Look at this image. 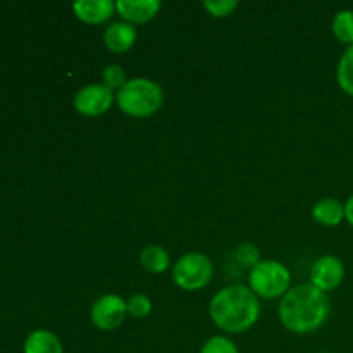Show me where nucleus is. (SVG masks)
<instances>
[{"mask_svg": "<svg viewBox=\"0 0 353 353\" xmlns=\"http://www.w3.org/2000/svg\"><path fill=\"white\" fill-rule=\"evenodd\" d=\"M331 312L330 299L310 283L290 288L279 303L283 326L295 334H309L324 326Z\"/></svg>", "mask_w": 353, "mask_h": 353, "instance_id": "f257e3e1", "label": "nucleus"}, {"mask_svg": "<svg viewBox=\"0 0 353 353\" xmlns=\"http://www.w3.org/2000/svg\"><path fill=\"white\" fill-rule=\"evenodd\" d=\"M209 314L219 330L231 334H240L257 323L261 316V303L250 288L234 285L216 293L210 302Z\"/></svg>", "mask_w": 353, "mask_h": 353, "instance_id": "f03ea898", "label": "nucleus"}, {"mask_svg": "<svg viewBox=\"0 0 353 353\" xmlns=\"http://www.w3.org/2000/svg\"><path fill=\"white\" fill-rule=\"evenodd\" d=\"M116 102L124 114L131 117H150L164 103L161 85L147 78L130 79L116 93Z\"/></svg>", "mask_w": 353, "mask_h": 353, "instance_id": "7ed1b4c3", "label": "nucleus"}, {"mask_svg": "<svg viewBox=\"0 0 353 353\" xmlns=\"http://www.w3.org/2000/svg\"><path fill=\"white\" fill-rule=\"evenodd\" d=\"M250 290L262 299H278L290 292L292 272L278 261H261L250 271Z\"/></svg>", "mask_w": 353, "mask_h": 353, "instance_id": "20e7f679", "label": "nucleus"}, {"mask_svg": "<svg viewBox=\"0 0 353 353\" xmlns=\"http://www.w3.org/2000/svg\"><path fill=\"white\" fill-rule=\"evenodd\" d=\"M214 276V264L207 255L185 254L172 268V281L185 292H199L205 288Z\"/></svg>", "mask_w": 353, "mask_h": 353, "instance_id": "39448f33", "label": "nucleus"}, {"mask_svg": "<svg viewBox=\"0 0 353 353\" xmlns=\"http://www.w3.org/2000/svg\"><path fill=\"white\" fill-rule=\"evenodd\" d=\"M126 302L119 295H103L93 303L90 319L100 331H114L126 319Z\"/></svg>", "mask_w": 353, "mask_h": 353, "instance_id": "423d86ee", "label": "nucleus"}, {"mask_svg": "<svg viewBox=\"0 0 353 353\" xmlns=\"http://www.w3.org/2000/svg\"><path fill=\"white\" fill-rule=\"evenodd\" d=\"M116 95L105 85H86L74 95V109L81 116L97 117L112 107Z\"/></svg>", "mask_w": 353, "mask_h": 353, "instance_id": "0eeeda50", "label": "nucleus"}, {"mask_svg": "<svg viewBox=\"0 0 353 353\" xmlns=\"http://www.w3.org/2000/svg\"><path fill=\"white\" fill-rule=\"evenodd\" d=\"M345 279V265L334 255H324L314 262L310 269V285L327 293L336 290Z\"/></svg>", "mask_w": 353, "mask_h": 353, "instance_id": "6e6552de", "label": "nucleus"}, {"mask_svg": "<svg viewBox=\"0 0 353 353\" xmlns=\"http://www.w3.org/2000/svg\"><path fill=\"white\" fill-rule=\"evenodd\" d=\"M161 9L159 0H117L116 10L123 17L124 23L143 24L155 17Z\"/></svg>", "mask_w": 353, "mask_h": 353, "instance_id": "1a4fd4ad", "label": "nucleus"}, {"mask_svg": "<svg viewBox=\"0 0 353 353\" xmlns=\"http://www.w3.org/2000/svg\"><path fill=\"white\" fill-rule=\"evenodd\" d=\"M116 3L112 0H78L72 3L76 17L83 23L102 24L112 16Z\"/></svg>", "mask_w": 353, "mask_h": 353, "instance_id": "9d476101", "label": "nucleus"}, {"mask_svg": "<svg viewBox=\"0 0 353 353\" xmlns=\"http://www.w3.org/2000/svg\"><path fill=\"white\" fill-rule=\"evenodd\" d=\"M134 41H137V28L124 21L110 24L103 33V43L116 54L128 52L134 45Z\"/></svg>", "mask_w": 353, "mask_h": 353, "instance_id": "9b49d317", "label": "nucleus"}, {"mask_svg": "<svg viewBox=\"0 0 353 353\" xmlns=\"http://www.w3.org/2000/svg\"><path fill=\"white\" fill-rule=\"evenodd\" d=\"M312 217L321 226L334 228L345 219V205L336 199H323L312 207Z\"/></svg>", "mask_w": 353, "mask_h": 353, "instance_id": "f8f14e48", "label": "nucleus"}, {"mask_svg": "<svg viewBox=\"0 0 353 353\" xmlns=\"http://www.w3.org/2000/svg\"><path fill=\"white\" fill-rule=\"evenodd\" d=\"M24 353H64L61 340L52 331L37 330L28 334Z\"/></svg>", "mask_w": 353, "mask_h": 353, "instance_id": "ddd939ff", "label": "nucleus"}, {"mask_svg": "<svg viewBox=\"0 0 353 353\" xmlns=\"http://www.w3.org/2000/svg\"><path fill=\"white\" fill-rule=\"evenodd\" d=\"M169 254L159 245H148L140 254V264L152 274H162L169 268Z\"/></svg>", "mask_w": 353, "mask_h": 353, "instance_id": "4468645a", "label": "nucleus"}, {"mask_svg": "<svg viewBox=\"0 0 353 353\" xmlns=\"http://www.w3.org/2000/svg\"><path fill=\"white\" fill-rule=\"evenodd\" d=\"M334 38L341 43H347L348 47L353 45V10L343 9L336 12L333 17V24H331Z\"/></svg>", "mask_w": 353, "mask_h": 353, "instance_id": "2eb2a0df", "label": "nucleus"}, {"mask_svg": "<svg viewBox=\"0 0 353 353\" xmlns=\"http://www.w3.org/2000/svg\"><path fill=\"white\" fill-rule=\"evenodd\" d=\"M336 81L338 86H340L347 95L353 97V45H350V47L343 52L340 62H338Z\"/></svg>", "mask_w": 353, "mask_h": 353, "instance_id": "dca6fc26", "label": "nucleus"}, {"mask_svg": "<svg viewBox=\"0 0 353 353\" xmlns=\"http://www.w3.org/2000/svg\"><path fill=\"white\" fill-rule=\"evenodd\" d=\"M102 78H103V85H105L107 88L112 90V92L114 90H117V92H119V90L128 83L126 72H124L123 65H119V64L107 65V68L103 69Z\"/></svg>", "mask_w": 353, "mask_h": 353, "instance_id": "f3484780", "label": "nucleus"}, {"mask_svg": "<svg viewBox=\"0 0 353 353\" xmlns=\"http://www.w3.org/2000/svg\"><path fill=\"white\" fill-rule=\"evenodd\" d=\"M200 353H240L236 345L226 336H212L202 345Z\"/></svg>", "mask_w": 353, "mask_h": 353, "instance_id": "a211bd4d", "label": "nucleus"}, {"mask_svg": "<svg viewBox=\"0 0 353 353\" xmlns=\"http://www.w3.org/2000/svg\"><path fill=\"white\" fill-rule=\"evenodd\" d=\"M126 309L130 316L137 317V319H143V317H147L148 314H150L152 302L147 295L138 293V295H133L130 300H128Z\"/></svg>", "mask_w": 353, "mask_h": 353, "instance_id": "6ab92c4d", "label": "nucleus"}, {"mask_svg": "<svg viewBox=\"0 0 353 353\" xmlns=\"http://www.w3.org/2000/svg\"><path fill=\"white\" fill-rule=\"evenodd\" d=\"M202 6L214 17H226L238 9L236 0H205Z\"/></svg>", "mask_w": 353, "mask_h": 353, "instance_id": "aec40b11", "label": "nucleus"}, {"mask_svg": "<svg viewBox=\"0 0 353 353\" xmlns=\"http://www.w3.org/2000/svg\"><path fill=\"white\" fill-rule=\"evenodd\" d=\"M236 261L240 262V265H243V268L254 269L255 265L261 262V252H259V248L255 247L254 243H243L238 247Z\"/></svg>", "mask_w": 353, "mask_h": 353, "instance_id": "412c9836", "label": "nucleus"}, {"mask_svg": "<svg viewBox=\"0 0 353 353\" xmlns=\"http://www.w3.org/2000/svg\"><path fill=\"white\" fill-rule=\"evenodd\" d=\"M345 219L353 226V195L345 203Z\"/></svg>", "mask_w": 353, "mask_h": 353, "instance_id": "4be33fe9", "label": "nucleus"}, {"mask_svg": "<svg viewBox=\"0 0 353 353\" xmlns=\"http://www.w3.org/2000/svg\"><path fill=\"white\" fill-rule=\"evenodd\" d=\"M321 353H326V352H321Z\"/></svg>", "mask_w": 353, "mask_h": 353, "instance_id": "5701e85b", "label": "nucleus"}]
</instances>
